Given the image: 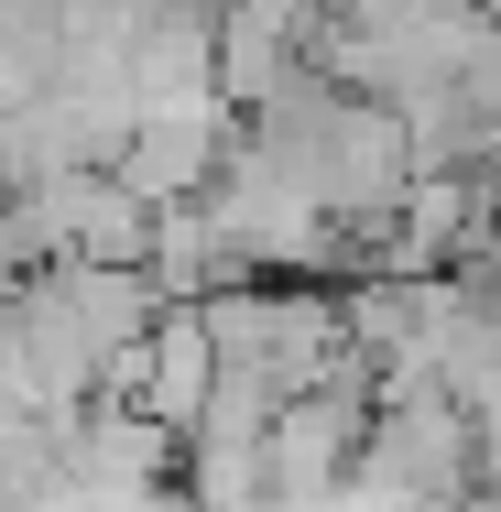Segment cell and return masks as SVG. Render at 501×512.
<instances>
[{
    "label": "cell",
    "instance_id": "obj_1",
    "mask_svg": "<svg viewBox=\"0 0 501 512\" xmlns=\"http://www.w3.org/2000/svg\"><path fill=\"white\" fill-rule=\"evenodd\" d=\"M229 382V349H218V316H207V295H175V306L153 316L120 360L99 371V393L109 404H142V414H164L175 436H197V414L207 393Z\"/></svg>",
    "mask_w": 501,
    "mask_h": 512
},
{
    "label": "cell",
    "instance_id": "obj_2",
    "mask_svg": "<svg viewBox=\"0 0 501 512\" xmlns=\"http://www.w3.org/2000/svg\"><path fill=\"white\" fill-rule=\"evenodd\" d=\"M229 142H240V109L229 99H175V109H142V120H131L120 175H131L153 207H175V197H207V186H218Z\"/></svg>",
    "mask_w": 501,
    "mask_h": 512
}]
</instances>
